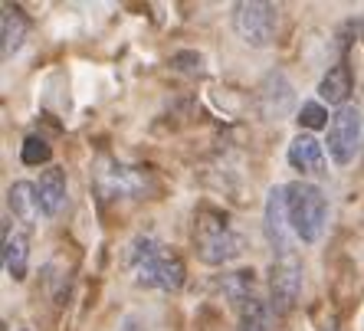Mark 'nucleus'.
<instances>
[{
    "label": "nucleus",
    "mask_w": 364,
    "mask_h": 331,
    "mask_svg": "<svg viewBox=\"0 0 364 331\" xmlns=\"http://www.w3.org/2000/svg\"><path fill=\"white\" fill-rule=\"evenodd\" d=\"M128 269L132 279L144 289H161V292H174L184 286V259L178 253H171L168 246H161L158 239L138 237L132 243L128 253Z\"/></svg>",
    "instance_id": "1"
},
{
    "label": "nucleus",
    "mask_w": 364,
    "mask_h": 331,
    "mask_svg": "<svg viewBox=\"0 0 364 331\" xmlns=\"http://www.w3.org/2000/svg\"><path fill=\"white\" fill-rule=\"evenodd\" d=\"M194 249L203 263L223 266L243 253V237L230 227L227 213L213 210V207H200L194 217Z\"/></svg>",
    "instance_id": "2"
},
{
    "label": "nucleus",
    "mask_w": 364,
    "mask_h": 331,
    "mask_svg": "<svg viewBox=\"0 0 364 331\" xmlns=\"http://www.w3.org/2000/svg\"><path fill=\"white\" fill-rule=\"evenodd\" d=\"M286 207H289V220H292V229L302 243H315L322 237L325 220H328V200L315 184H305V180H296V184L286 187Z\"/></svg>",
    "instance_id": "3"
},
{
    "label": "nucleus",
    "mask_w": 364,
    "mask_h": 331,
    "mask_svg": "<svg viewBox=\"0 0 364 331\" xmlns=\"http://www.w3.org/2000/svg\"><path fill=\"white\" fill-rule=\"evenodd\" d=\"M95 187L105 200L119 197H148V190L158 187L154 174L148 168H132V164H99L95 168Z\"/></svg>",
    "instance_id": "4"
},
{
    "label": "nucleus",
    "mask_w": 364,
    "mask_h": 331,
    "mask_svg": "<svg viewBox=\"0 0 364 331\" xmlns=\"http://www.w3.org/2000/svg\"><path fill=\"white\" fill-rule=\"evenodd\" d=\"M276 23H279V10L263 0H250V4H237L233 7V30L246 46L263 50L276 36Z\"/></svg>",
    "instance_id": "5"
},
{
    "label": "nucleus",
    "mask_w": 364,
    "mask_h": 331,
    "mask_svg": "<svg viewBox=\"0 0 364 331\" xmlns=\"http://www.w3.org/2000/svg\"><path fill=\"white\" fill-rule=\"evenodd\" d=\"M364 145V119L361 112L345 105L331 115V125H328V154L335 164H351L355 161V154L361 151Z\"/></svg>",
    "instance_id": "6"
},
{
    "label": "nucleus",
    "mask_w": 364,
    "mask_h": 331,
    "mask_svg": "<svg viewBox=\"0 0 364 331\" xmlns=\"http://www.w3.org/2000/svg\"><path fill=\"white\" fill-rule=\"evenodd\" d=\"M263 233L266 243L276 256H296L292 253V220H289V207H286V187H272L269 197H266V213H263Z\"/></svg>",
    "instance_id": "7"
},
{
    "label": "nucleus",
    "mask_w": 364,
    "mask_h": 331,
    "mask_svg": "<svg viewBox=\"0 0 364 331\" xmlns=\"http://www.w3.org/2000/svg\"><path fill=\"white\" fill-rule=\"evenodd\" d=\"M302 295V263L296 256H282L269 269V305L272 312H292V305Z\"/></svg>",
    "instance_id": "8"
},
{
    "label": "nucleus",
    "mask_w": 364,
    "mask_h": 331,
    "mask_svg": "<svg viewBox=\"0 0 364 331\" xmlns=\"http://www.w3.org/2000/svg\"><path fill=\"white\" fill-rule=\"evenodd\" d=\"M7 207L14 213V220H20L23 227H36L40 220V194H36V184L30 180H17V184H10L7 190Z\"/></svg>",
    "instance_id": "9"
},
{
    "label": "nucleus",
    "mask_w": 364,
    "mask_h": 331,
    "mask_svg": "<svg viewBox=\"0 0 364 331\" xmlns=\"http://www.w3.org/2000/svg\"><path fill=\"white\" fill-rule=\"evenodd\" d=\"M26 263H30V239L23 229L4 227V269L10 279H26Z\"/></svg>",
    "instance_id": "10"
},
{
    "label": "nucleus",
    "mask_w": 364,
    "mask_h": 331,
    "mask_svg": "<svg viewBox=\"0 0 364 331\" xmlns=\"http://www.w3.org/2000/svg\"><path fill=\"white\" fill-rule=\"evenodd\" d=\"M289 164H292L299 174H322L325 170L322 145H318L312 135H296L292 145H289Z\"/></svg>",
    "instance_id": "11"
},
{
    "label": "nucleus",
    "mask_w": 364,
    "mask_h": 331,
    "mask_svg": "<svg viewBox=\"0 0 364 331\" xmlns=\"http://www.w3.org/2000/svg\"><path fill=\"white\" fill-rule=\"evenodd\" d=\"M26 30H30V23H26L23 10L14 7V4H4V20H0V33H4L0 36V53H4V60H10L23 46Z\"/></svg>",
    "instance_id": "12"
},
{
    "label": "nucleus",
    "mask_w": 364,
    "mask_h": 331,
    "mask_svg": "<svg viewBox=\"0 0 364 331\" xmlns=\"http://www.w3.org/2000/svg\"><path fill=\"white\" fill-rule=\"evenodd\" d=\"M36 194H40L43 213H60L66 204V170L63 168H46L36 180Z\"/></svg>",
    "instance_id": "13"
},
{
    "label": "nucleus",
    "mask_w": 364,
    "mask_h": 331,
    "mask_svg": "<svg viewBox=\"0 0 364 331\" xmlns=\"http://www.w3.org/2000/svg\"><path fill=\"white\" fill-rule=\"evenodd\" d=\"M318 95L328 105H341L345 109V99L351 95V69H348V63H338V66H331L325 72L322 82H318Z\"/></svg>",
    "instance_id": "14"
},
{
    "label": "nucleus",
    "mask_w": 364,
    "mask_h": 331,
    "mask_svg": "<svg viewBox=\"0 0 364 331\" xmlns=\"http://www.w3.org/2000/svg\"><path fill=\"white\" fill-rule=\"evenodd\" d=\"M240 315V331H272V305L263 302L259 295L246 298L243 305H237Z\"/></svg>",
    "instance_id": "15"
},
{
    "label": "nucleus",
    "mask_w": 364,
    "mask_h": 331,
    "mask_svg": "<svg viewBox=\"0 0 364 331\" xmlns=\"http://www.w3.org/2000/svg\"><path fill=\"white\" fill-rule=\"evenodd\" d=\"M53 158V148L46 145V138L40 135H26L23 138V148H20V161L36 168V164H46Z\"/></svg>",
    "instance_id": "16"
},
{
    "label": "nucleus",
    "mask_w": 364,
    "mask_h": 331,
    "mask_svg": "<svg viewBox=\"0 0 364 331\" xmlns=\"http://www.w3.org/2000/svg\"><path fill=\"white\" fill-rule=\"evenodd\" d=\"M299 125H305V128H325L328 125V112L322 109L318 102H305L302 109H299Z\"/></svg>",
    "instance_id": "17"
}]
</instances>
